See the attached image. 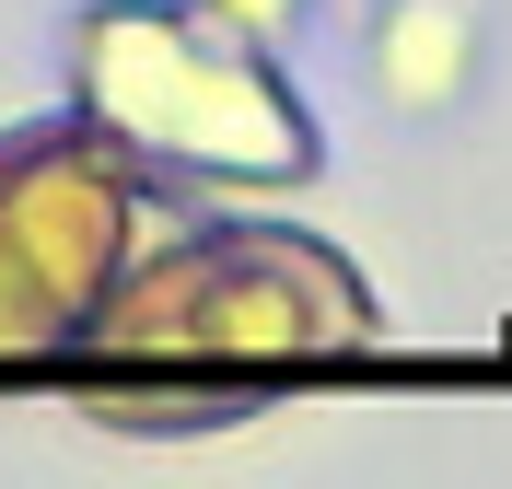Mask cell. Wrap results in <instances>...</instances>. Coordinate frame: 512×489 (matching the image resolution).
Segmentation results:
<instances>
[{
	"label": "cell",
	"instance_id": "1",
	"mask_svg": "<svg viewBox=\"0 0 512 489\" xmlns=\"http://www.w3.org/2000/svg\"><path fill=\"white\" fill-rule=\"evenodd\" d=\"M361 338V280L303 233L268 222H187L152 257L128 245L105 315L82 326L70 361H140V373H233V361H303Z\"/></svg>",
	"mask_w": 512,
	"mask_h": 489
},
{
	"label": "cell",
	"instance_id": "2",
	"mask_svg": "<svg viewBox=\"0 0 512 489\" xmlns=\"http://www.w3.org/2000/svg\"><path fill=\"white\" fill-rule=\"evenodd\" d=\"M70 82H82L94 129H117L152 163H198V175H303L315 163L303 105L268 82V59L210 35L198 12H140V0L82 12L70 24Z\"/></svg>",
	"mask_w": 512,
	"mask_h": 489
},
{
	"label": "cell",
	"instance_id": "3",
	"mask_svg": "<svg viewBox=\"0 0 512 489\" xmlns=\"http://www.w3.org/2000/svg\"><path fill=\"white\" fill-rule=\"evenodd\" d=\"M140 245L128 140L94 117L0 129V361H70Z\"/></svg>",
	"mask_w": 512,
	"mask_h": 489
}]
</instances>
